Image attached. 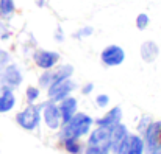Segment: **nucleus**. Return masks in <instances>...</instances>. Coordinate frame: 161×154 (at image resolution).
<instances>
[{
  "label": "nucleus",
  "mask_w": 161,
  "mask_h": 154,
  "mask_svg": "<svg viewBox=\"0 0 161 154\" xmlns=\"http://www.w3.org/2000/svg\"><path fill=\"white\" fill-rule=\"evenodd\" d=\"M94 123V118L85 112H77L69 121L63 123L59 136L61 139H78L91 131V126Z\"/></svg>",
  "instance_id": "1"
},
{
  "label": "nucleus",
  "mask_w": 161,
  "mask_h": 154,
  "mask_svg": "<svg viewBox=\"0 0 161 154\" xmlns=\"http://www.w3.org/2000/svg\"><path fill=\"white\" fill-rule=\"evenodd\" d=\"M42 120V115H41V106H35V104H30L28 107H25L24 110H20L17 115H16V121L20 128L27 129V131H35L39 123Z\"/></svg>",
  "instance_id": "2"
},
{
  "label": "nucleus",
  "mask_w": 161,
  "mask_h": 154,
  "mask_svg": "<svg viewBox=\"0 0 161 154\" xmlns=\"http://www.w3.org/2000/svg\"><path fill=\"white\" fill-rule=\"evenodd\" d=\"M144 153L160 154L161 151V121H153L144 131Z\"/></svg>",
  "instance_id": "3"
},
{
  "label": "nucleus",
  "mask_w": 161,
  "mask_h": 154,
  "mask_svg": "<svg viewBox=\"0 0 161 154\" xmlns=\"http://www.w3.org/2000/svg\"><path fill=\"white\" fill-rule=\"evenodd\" d=\"M72 73H74V67H72L70 64H64V65H59V67H56V69L44 70V73L39 76V86L44 87V89H47L55 81L70 78Z\"/></svg>",
  "instance_id": "4"
},
{
  "label": "nucleus",
  "mask_w": 161,
  "mask_h": 154,
  "mask_svg": "<svg viewBox=\"0 0 161 154\" xmlns=\"http://www.w3.org/2000/svg\"><path fill=\"white\" fill-rule=\"evenodd\" d=\"M75 89H77V84L70 78H66V80H59V81L52 83L47 87V94H49V98L52 101L58 103L64 98H67Z\"/></svg>",
  "instance_id": "5"
},
{
  "label": "nucleus",
  "mask_w": 161,
  "mask_h": 154,
  "mask_svg": "<svg viewBox=\"0 0 161 154\" xmlns=\"http://www.w3.org/2000/svg\"><path fill=\"white\" fill-rule=\"evenodd\" d=\"M41 115H42V120L44 123L47 125V128L50 129H58L61 125H63V118H61V112H59V107L55 101H47L41 106Z\"/></svg>",
  "instance_id": "6"
},
{
  "label": "nucleus",
  "mask_w": 161,
  "mask_h": 154,
  "mask_svg": "<svg viewBox=\"0 0 161 154\" xmlns=\"http://www.w3.org/2000/svg\"><path fill=\"white\" fill-rule=\"evenodd\" d=\"M100 61L107 65V67H116L120 65L125 61V50L116 44L107 45L102 53H100Z\"/></svg>",
  "instance_id": "7"
},
{
  "label": "nucleus",
  "mask_w": 161,
  "mask_h": 154,
  "mask_svg": "<svg viewBox=\"0 0 161 154\" xmlns=\"http://www.w3.org/2000/svg\"><path fill=\"white\" fill-rule=\"evenodd\" d=\"M0 80H2L5 89H16V87L22 83L24 75H22L19 65L9 62V64L5 67V70L0 73Z\"/></svg>",
  "instance_id": "8"
},
{
  "label": "nucleus",
  "mask_w": 161,
  "mask_h": 154,
  "mask_svg": "<svg viewBox=\"0 0 161 154\" xmlns=\"http://www.w3.org/2000/svg\"><path fill=\"white\" fill-rule=\"evenodd\" d=\"M116 154H144V140L138 134H130L122 145L117 148Z\"/></svg>",
  "instance_id": "9"
},
{
  "label": "nucleus",
  "mask_w": 161,
  "mask_h": 154,
  "mask_svg": "<svg viewBox=\"0 0 161 154\" xmlns=\"http://www.w3.org/2000/svg\"><path fill=\"white\" fill-rule=\"evenodd\" d=\"M109 134H111V128H107V126H97V128L89 134L88 145H89V146H100V148H108V150H111Z\"/></svg>",
  "instance_id": "10"
},
{
  "label": "nucleus",
  "mask_w": 161,
  "mask_h": 154,
  "mask_svg": "<svg viewBox=\"0 0 161 154\" xmlns=\"http://www.w3.org/2000/svg\"><path fill=\"white\" fill-rule=\"evenodd\" d=\"M33 59L36 62V65L42 70H49V69H53L55 65L58 64L59 61V53L56 51H50V50H39L33 54Z\"/></svg>",
  "instance_id": "11"
},
{
  "label": "nucleus",
  "mask_w": 161,
  "mask_h": 154,
  "mask_svg": "<svg viewBox=\"0 0 161 154\" xmlns=\"http://www.w3.org/2000/svg\"><path fill=\"white\" fill-rule=\"evenodd\" d=\"M128 136H130V134H128V129H127V126H125V125H122V121H120V123H117V125H114V126H111V134H109L111 151H113V153H116V151H117V148L122 145V142H124Z\"/></svg>",
  "instance_id": "12"
},
{
  "label": "nucleus",
  "mask_w": 161,
  "mask_h": 154,
  "mask_svg": "<svg viewBox=\"0 0 161 154\" xmlns=\"http://www.w3.org/2000/svg\"><path fill=\"white\" fill-rule=\"evenodd\" d=\"M59 112H61V118H63V123L69 121L75 114H77V107H78V101L75 97H67L64 100L59 101Z\"/></svg>",
  "instance_id": "13"
},
{
  "label": "nucleus",
  "mask_w": 161,
  "mask_h": 154,
  "mask_svg": "<svg viewBox=\"0 0 161 154\" xmlns=\"http://www.w3.org/2000/svg\"><path fill=\"white\" fill-rule=\"evenodd\" d=\"M122 115H124V114H122L120 106H114L107 115H103L102 118L96 120V123H97V126H107V128H111V126H114V125H117V123L122 121Z\"/></svg>",
  "instance_id": "14"
},
{
  "label": "nucleus",
  "mask_w": 161,
  "mask_h": 154,
  "mask_svg": "<svg viewBox=\"0 0 161 154\" xmlns=\"http://www.w3.org/2000/svg\"><path fill=\"white\" fill-rule=\"evenodd\" d=\"M139 53H141V58L144 62H153L160 54V47L155 41H146V42H142Z\"/></svg>",
  "instance_id": "15"
},
{
  "label": "nucleus",
  "mask_w": 161,
  "mask_h": 154,
  "mask_svg": "<svg viewBox=\"0 0 161 154\" xmlns=\"http://www.w3.org/2000/svg\"><path fill=\"white\" fill-rule=\"evenodd\" d=\"M16 106V95L13 89H5L0 92V114L9 112Z\"/></svg>",
  "instance_id": "16"
},
{
  "label": "nucleus",
  "mask_w": 161,
  "mask_h": 154,
  "mask_svg": "<svg viewBox=\"0 0 161 154\" xmlns=\"http://www.w3.org/2000/svg\"><path fill=\"white\" fill-rule=\"evenodd\" d=\"M14 13H16L14 0H0V17L2 19H11Z\"/></svg>",
  "instance_id": "17"
},
{
  "label": "nucleus",
  "mask_w": 161,
  "mask_h": 154,
  "mask_svg": "<svg viewBox=\"0 0 161 154\" xmlns=\"http://www.w3.org/2000/svg\"><path fill=\"white\" fill-rule=\"evenodd\" d=\"M64 150L69 154H81L83 145L78 142V139H64Z\"/></svg>",
  "instance_id": "18"
},
{
  "label": "nucleus",
  "mask_w": 161,
  "mask_h": 154,
  "mask_svg": "<svg viewBox=\"0 0 161 154\" xmlns=\"http://www.w3.org/2000/svg\"><path fill=\"white\" fill-rule=\"evenodd\" d=\"M135 23H136V28H138V30H146V28L149 27V23H150V17H149L146 13H141V14L136 16Z\"/></svg>",
  "instance_id": "19"
},
{
  "label": "nucleus",
  "mask_w": 161,
  "mask_h": 154,
  "mask_svg": "<svg viewBox=\"0 0 161 154\" xmlns=\"http://www.w3.org/2000/svg\"><path fill=\"white\" fill-rule=\"evenodd\" d=\"M92 33H94V28L89 27V25H86V27L78 28V30L74 33V38H75V39H85V38H89Z\"/></svg>",
  "instance_id": "20"
},
{
  "label": "nucleus",
  "mask_w": 161,
  "mask_h": 154,
  "mask_svg": "<svg viewBox=\"0 0 161 154\" xmlns=\"http://www.w3.org/2000/svg\"><path fill=\"white\" fill-rule=\"evenodd\" d=\"M25 94H27V101L30 103V104H33V103L39 98V89L35 87V86L27 87V92H25Z\"/></svg>",
  "instance_id": "21"
},
{
  "label": "nucleus",
  "mask_w": 161,
  "mask_h": 154,
  "mask_svg": "<svg viewBox=\"0 0 161 154\" xmlns=\"http://www.w3.org/2000/svg\"><path fill=\"white\" fill-rule=\"evenodd\" d=\"M11 62V56L6 50H0V73L5 70V67Z\"/></svg>",
  "instance_id": "22"
},
{
  "label": "nucleus",
  "mask_w": 161,
  "mask_h": 154,
  "mask_svg": "<svg viewBox=\"0 0 161 154\" xmlns=\"http://www.w3.org/2000/svg\"><path fill=\"white\" fill-rule=\"evenodd\" d=\"M111 150H108V148H100V146H86L85 148V154H109Z\"/></svg>",
  "instance_id": "23"
},
{
  "label": "nucleus",
  "mask_w": 161,
  "mask_h": 154,
  "mask_svg": "<svg viewBox=\"0 0 161 154\" xmlns=\"http://www.w3.org/2000/svg\"><path fill=\"white\" fill-rule=\"evenodd\" d=\"M150 123H152V121H150V117H149V115H144V117L141 118V121H139V126H138L139 132H142V134H144V131L147 129V126H149Z\"/></svg>",
  "instance_id": "24"
},
{
  "label": "nucleus",
  "mask_w": 161,
  "mask_h": 154,
  "mask_svg": "<svg viewBox=\"0 0 161 154\" xmlns=\"http://www.w3.org/2000/svg\"><path fill=\"white\" fill-rule=\"evenodd\" d=\"M96 103H97V106H100V107H107L108 104H109V97H108V95H105V94L97 95Z\"/></svg>",
  "instance_id": "25"
},
{
  "label": "nucleus",
  "mask_w": 161,
  "mask_h": 154,
  "mask_svg": "<svg viewBox=\"0 0 161 154\" xmlns=\"http://www.w3.org/2000/svg\"><path fill=\"white\" fill-rule=\"evenodd\" d=\"M55 41H58V42H63L64 41V33H63V28H56V31H55Z\"/></svg>",
  "instance_id": "26"
},
{
  "label": "nucleus",
  "mask_w": 161,
  "mask_h": 154,
  "mask_svg": "<svg viewBox=\"0 0 161 154\" xmlns=\"http://www.w3.org/2000/svg\"><path fill=\"white\" fill-rule=\"evenodd\" d=\"M81 90H83V94H85V95H89V94L94 90V84H92V83H88V84H85V86H83V89H81Z\"/></svg>",
  "instance_id": "27"
},
{
  "label": "nucleus",
  "mask_w": 161,
  "mask_h": 154,
  "mask_svg": "<svg viewBox=\"0 0 161 154\" xmlns=\"http://www.w3.org/2000/svg\"><path fill=\"white\" fill-rule=\"evenodd\" d=\"M5 33V25H3V22L0 20V34H3Z\"/></svg>",
  "instance_id": "28"
},
{
  "label": "nucleus",
  "mask_w": 161,
  "mask_h": 154,
  "mask_svg": "<svg viewBox=\"0 0 161 154\" xmlns=\"http://www.w3.org/2000/svg\"><path fill=\"white\" fill-rule=\"evenodd\" d=\"M2 90H5V86H3V83H2V80H0V92Z\"/></svg>",
  "instance_id": "29"
},
{
  "label": "nucleus",
  "mask_w": 161,
  "mask_h": 154,
  "mask_svg": "<svg viewBox=\"0 0 161 154\" xmlns=\"http://www.w3.org/2000/svg\"><path fill=\"white\" fill-rule=\"evenodd\" d=\"M160 154H161V151H160Z\"/></svg>",
  "instance_id": "30"
}]
</instances>
